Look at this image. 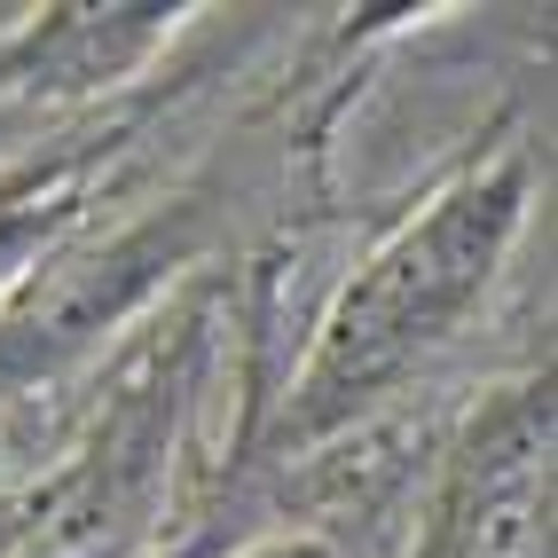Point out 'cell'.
Here are the masks:
<instances>
[{
  "instance_id": "cell-1",
  "label": "cell",
  "mask_w": 558,
  "mask_h": 558,
  "mask_svg": "<svg viewBox=\"0 0 558 558\" xmlns=\"http://www.w3.org/2000/svg\"><path fill=\"white\" fill-rule=\"evenodd\" d=\"M527 205H535V158L511 142L464 181H449L417 220H401L330 300L315 354L283 401V440H315L347 425L409 362H425L449 339L472 315V300L504 276L519 229H527Z\"/></svg>"
},
{
  "instance_id": "cell-2",
  "label": "cell",
  "mask_w": 558,
  "mask_h": 558,
  "mask_svg": "<svg viewBox=\"0 0 558 558\" xmlns=\"http://www.w3.org/2000/svg\"><path fill=\"white\" fill-rule=\"evenodd\" d=\"M417 558H550V386H511L472 417Z\"/></svg>"
},
{
  "instance_id": "cell-3",
  "label": "cell",
  "mask_w": 558,
  "mask_h": 558,
  "mask_svg": "<svg viewBox=\"0 0 558 558\" xmlns=\"http://www.w3.org/2000/svg\"><path fill=\"white\" fill-rule=\"evenodd\" d=\"M190 259V220H150L134 236H110L87 259H63V268L0 315V386H24L32 369H56L80 347H95L110 323H126L150 291Z\"/></svg>"
},
{
  "instance_id": "cell-4",
  "label": "cell",
  "mask_w": 558,
  "mask_h": 558,
  "mask_svg": "<svg viewBox=\"0 0 558 558\" xmlns=\"http://www.w3.org/2000/svg\"><path fill=\"white\" fill-rule=\"evenodd\" d=\"M181 9H48L9 56V80L32 95H95L134 80L166 48Z\"/></svg>"
},
{
  "instance_id": "cell-5",
  "label": "cell",
  "mask_w": 558,
  "mask_h": 558,
  "mask_svg": "<svg viewBox=\"0 0 558 558\" xmlns=\"http://www.w3.org/2000/svg\"><path fill=\"white\" fill-rule=\"evenodd\" d=\"M71 220H80V190H71V181H24V190H0V283H24Z\"/></svg>"
},
{
  "instance_id": "cell-6",
  "label": "cell",
  "mask_w": 558,
  "mask_h": 558,
  "mask_svg": "<svg viewBox=\"0 0 558 558\" xmlns=\"http://www.w3.org/2000/svg\"><path fill=\"white\" fill-rule=\"evenodd\" d=\"M236 558H330V543H315V535H268V543H252Z\"/></svg>"
},
{
  "instance_id": "cell-7",
  "label": "cell",
  "mask_w": 558,
  "mask_h": 558,
  "mask_svg": "<svg viewBox=\"0 0 558 558\" xmlns=\"http://www.w3.org/2000/svg\"><path fill=\"white\" fill-rule=\"evenodd\" d=\"M32 527H40V519H32V511H0V558H16Z\"/></svg>"
},
{
  "instance_id": "cell-8",
  "label": "cell",
  "mask_w": 558,
  "mask_h": 558,
  "mask_svg": "<svg viewBox=\"0 0 558 558\" xmlns=\"http://www.w3.org/2000/svg\"><path fill=\"white\" fill-rule=\"evenodd\" d=\"M0 457H9V433H0Z\"/></svg>"
}]
</instances>
